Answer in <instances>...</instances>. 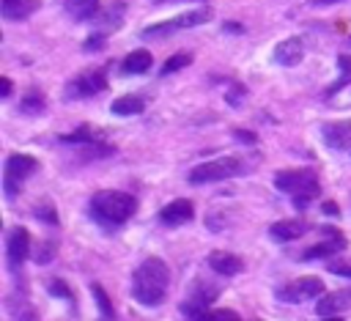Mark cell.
<instances>
[{"instance_id": "23", "label": "cell", "mask_w": 351, "mask_h": 321, "mask_svg": "<svg viewBox=\"0 0 351 321\" xmlns=\"http://www.w3.org/2000/svg\"><path fill=\"white\" fill-rule=\"evenodd\" d=\"M115 115H140L143 110H145V99L140 96V93H123V96H118L115 102H112V107H110Z\"/></svg>"}, {"instance_id": "6", "label": "cell", "mask_w": 351, "mask_h": 321, "mask_svg": "<svg viewBox=\"0 0 351 321\" xmlns=\"http://www.w3.org/2000/svg\"><path fill=\"white\" fill-rule=\"evenodd\" d=\"M38 170V159L30 156V154H8L5 156V165H3V189H5V198L14 200L22 189V184Z\"/></svg>"}, {"instance_id": "19", "label": "cell", "mask_w": 351, "mask_h": 321, "mask_svg": "<svg viewBox=\"0 0 351 321\" xmlns=\"http://www.w3.org/2000/svg\"><path fill=\"white\" fill-rule=\"evenodd\" d=\"M307 228H310V225H307L304 219H277V222L269 228V233H271V239H277V241H293V239L304 236Z\"/></svg>"}, {"instance_id": "27", "label": "cell", "mask_w": 351, "mask_h": 321, "mask_svg": "<svg viewBox=\"0 0 351 321\" xmlns=\"http://www.w3.org/2000/svg\"><path fill=\"white\" fill-rule=\"evenodd\" d=\"M33 217L47 222V225H58V211H55V203L49 198H41L36 206H33Z\"/></svg>"}, {"instance_id": "37", "label": "cell", "mask_w": 351, "mask_h": 321, "mask_svg": "<svg viewBox=\"0 0 351 321\" xmlns=\"http://www.w3.org/2000/svg\"><path fill=\"white\" fill-rule=\"evenodd\" d=\"M321 211H324V214H332V217H337V214H340V209H337V203H335V200H324V203H321Z\"/></svg>"}, {"instance_id": "40", "label": "cell", "mask_w": 351, "mask_h": 321, "mask_svg": "<svg viewBox=\"0 0 351 321\" xmlns=\"http://www.w3.org/2000/svg\"><path fill=\"white\" fill-rule=\"evenodd\" d=\"M154 5H167V3H206V0H151Z\"/></svg>"}, {"instance_id": "9", "label": "cell", "mask_w": 351, "mask_h": 321, "mask_svg": "<svg viewBox=\"0 0 351 321\" xmlns=\"http://www.w3.org/2000/svg\"><path fill=\"white\" fill-rule=\"evenodd\" d=\"M274 296L280 302H288V305H302V302H310L315 296H324V283H321V277H313V274L310 277H296V280L280 285L274 291Z\"/></svg>"}, {"instance_id": "31", "label": "cell", "mask_w": 351, "mask_h": 321, "mask_svg": "<svg viewBox=\"0 0 351 321\" xmlns=\"http://www.w3.org/2000/svg\"><path fill=\"white\" fill-rule=\"evenodd\" d=\"M244 96H247V88H244V85H239V82H233V85H230V91L225 93L228 104H233V107H236V104H241V102H244Z\"/></svg>"}, {"instance_id": "34", "label": "cell", "mask_w": 351, "mask_h": 321, "mask_svg": "<svg viewBox=\"0 0 351 321\" xmlns=\"http://www.w3.org/2000/svg\"><path fill=\"white\" fill-rule=\"evenodd\" d=\"M52 255H55V241H47V244L36 252V261H38V263H49V261H52Z\"/></svg>"}, {"instance_id": "33", "label": "cell", "mask_w": 351, "mask_h": 321, "mask_svg": "<svg viewBox=\"0 0 351 321\" xmlns=\"http://www.w3.org/2000/svg\"><path fill=\"white\" fill-rule=\"evenodd\" d=\"M104 47V36H99V33H90L85 41H82V49L85 52H99Z\"/></svg>"}, {"instance_id": "38", "label": "cell", "mask_w": 351, "mask_h": 321, "mask_svg": "<svg viewBox=\"0 0 351 321\" xmlns=\"http://www.w3.org/2000/svg\"><path fill=\"white\" fill-rule=\"evenodd\" d=\"M11 91H14V82H11L8 77H3V80H0V96L5 99V96H11Z\"/></svg>"}, {"instance_id": "20", "label": "cell", "mask_w": 351, "mask_h": 321, "mask_svg": "<svg viewBox=\"0 0 351 321\" xmlns=\"http://www.w3.org/2000/svg\"><path fill=\"white\" fill-rule=\"evenodd\" d=\"M63 8L74 22H93V16L101 11L99 0H66Z\"/></svg>"}, {"instance_id": "32", "label": "cell", "mask_w": 351, "mask_h": 321, "mask_svg": "<svg viewBox=\"0 0 351 321\" xmlns=\"http://www.w3.org/2000/svg\"><path fill=\"white\" fill-rule=\"evenodd\" d=\"M326 269L332 274H340V277H351V261H326Z\"/></svg>"}, {"instance_id": "17", "label": "cell", "mask_w": 351, "mask_h": 321, "mask_svg": "<svg viewBox=\"0 0 351 321\" xmlns=\"http://www.w3.org/2000/svg\"><path fill=\"white\" fill-rule=\"evenodd\" d=\"M304 58V41L299 36H291L274 47V63L280 66H299Z\"/></svg>"}, {"instance_id": "21", "label": "cell", "mask_w": 351, "mask_h": 321, "mask_svg": "<svg viewBox=\"0 0 351 321\" xmlns=\"http://www.w3.org/2000/svg\"><path fill=\"white\" fill-rule=\"evenodd\" d=\"M151 66H154V58H151L148 49H134L121 60V71L123 74H145Z\"/></svg>"}, {"instance_id": "22", "label": "cell", "mask_w": 351, "mask_h": 321, "mask_svg": "<svg viewBox=\"0 0 351 321\" xmlns=\"http://www.w3.org/2000/svg\"><path fill=\"white\" fill-rule=\"evenodd\" d=\"M101 137H104L101 129H96V126H90V123H82V126H77L74 132L60 134L58 140L66 143V145H85V143H96V140H101Z\"/></svg>"}, {"instance_id": "16", "label": "cell", "mask_w": 351, "mask_h": 321, "mask_svg": "<svg viewBox=\"0 0 351 321\" xmlns=\"http://www.w3.org/2000/svg\"><path fill=\"white\" fill-rule=\"evenodd\" d=\"M324 143L335 151H348L351 148V121H329L321 126Z\"/></svg>"}, {"instance_id": "14", "label": "cell", "mask_w": 351, "mask_h": 321, "mask_svg": "<svg viewBox=\"0 0 351 321\" xmlns=\"http://www.w3.org/2000/svg\"><path fill=\"white\" fill-rule=\"evenodd\" d=\"M315 310H318V316H340V313L351 310V285H348V288L329 291V294L318 296Z\"/></svg>"}, {"instance_id": "11", "label": "cell", "mask_w": 351, "mask_h": 321, "mask_svg": "<svg viewBox=\"0 0 351 321\" xmlns=\"http://www.w3.org/2000/svg\"><path fill=\"white\" fill-rule=\"evenodd\" d=\"M324 230H326V239L318 241V244H313V247H307L302 252V261H315V258L329 261L332 255H337V252L346 250V236L340 230H335V228H324Z\"/></svg>"}, {"instance_id": "25", "label": "cell", "mask_w": 351, "mask_h": 321, "mask_svg": "<svg viewBox=\"0 0 351 321\" xmlns=\"http://www.w3.org/2000/svg\"><path fill=\"white\" fill-rule=\"evenodd\" d=\"M90 294H93V299H96V305H99V316H101L99 321H115V307H112L107 291H104L99 283H90Z\"/></svg>"}, {"instance_id": "5", "label": "cell", "mask_w": 351, "mask_h": 321, "mask_svg": "<svg viewBox=\"0 0 351 321\" xmlns=\"http://www.w3.org/2000/svg\"><path fill=\"white\" fill-rule=\"evenodd\" d=\"M211 8L208 5H200V8H192V11H184L173 19H165V22H156V25H148L143 27V38H167L173 33H181V30H189V27H197V25H206L211 19Z\"/></svg>"}, {"instance_id": "36", "label": "cell", "mask_w": 351, "mask_h": 321, "mask_svg": "<svg viewBox=\"0 0 351 321\" xmlns=\"http://www.w3.org/2000/svg\"><path fill=\"white\" fill-rule=\"evenodd\" d=\"M16 318H19V321H38V310H36L33 305H22V310H19Z\"/></svg>"}, {"instance_id": "24", "label": "cell", "mask_w": 351, "mask_h": 321, "mask_svg": "<svg viewBox=\"0 0 351 321\" xmlns=\"http://www.w3.org/2000/svg\"><path fill=\"white\" fill-rule=\"evenodd\" d=\"M47 110V96L38 91V88H27L19 99V112L25 115H41Z\"/></svg>"}, {"instance_id": "30", "label": "cell", "mask_w": 351, "mask_h": 321, "mask_svg": "<svg viewBox=\"0 0 351 321\" xmlns=\"http://www.w3.org/2000/svg\"><path fill=\"white\" fill-rule=\"evenodd\" d=\"M47 288H49V294H52V296L66 299L69 305H74V294H71V288H69L63 280H49V285H47Z\"/></svg>"}, {"instance_id": "29", "label": "cell", "mask_w": 351, "mask_h": 321, "mask_svg": "<svg viewBox=\"0 0 351 321\" xmlns=\"http://www.w3.org/2000/svg\"><path fill=\"white\" fill-rule=\"evenodd\" d=\"M192 63V55L189 52H178V55H170L167 60H165V66H162V77H167V74H173V71H181L184 66H189Z\"/></svg>"}, {"instance_id": "15", "label": "cell", "mask_w": 351, "mask_h": 321, "mask_svg": "<svg viewBox=\"0 0 351 321\" xmlns=\"http://www.w3.org/2000/svg\"><path fill=\"white\" fill-rule=\"evenodd\" d=\"M206 263H208L217 274H222V277H236L239 272H244V261H241L239 255L228 252V250H211L208 258H206Z\"/></svg>"}, {"instance_id": "41", "label": "cell", "mask_w": 351, "mask_h": 321, "mask_svg": "<svg viewBox=\"0 0 351 321\" xmlns=\"http://www.w3.org/2000/svg\"><path fill=\"white\" fill-rule=\"evenodd\" d=\"M335 3H343V0H313L315 8H324V5H335Z\"/></svg>"}, {"instance_id": "35", "label": "cell", "mask_w": 351, "mask_h": 321, "mask_svg": "<svg viewBox=\"0 0 351 321\" xmlns=\"http://www.w3.org/2000/svg\"><path fill=\"white\" fill-rule=\"evenodd\" d=\"M233 137H236L239 143H247V145H255V143H258V134H255V132H250V129H236V132H233Z\"/></svg>"}, {"instance_id": "13", "label": "cell", "mask_w": 351, "mask_h": 321, "mask_svg": "<svg viewBox=\"0 0 351 321\" xmlns=\"http://www.w3.org/2000/svg\"><path fill=\"white\" fill-rule=\"evenodd\" d=\"M159 219H162V225H170V228L186 225V222L195 219V206H192V200H186V198H176V200H170L167 206H162Z\"/></svg>"}, {"instance_id": "7", "label": "cell", "mask_w": 351, "mask_h": 321, "mask_svg": "<svg viewBox=\"0 0 351 321\" xmlns=\"http://www.w3.org/2000/svg\"><path fill=\"white\" fill-rule=\"evenodd\" d=\"M104 88H107L104 69H85V71H80L77 77H71L66 82L63 99H69V102H74V99H90V96H99Z\"/></svg>"}, {"instance_id": "10", "label": "cell", "mask_w": 351, "mask_h": 321, "mask_svg": "<svg viewBox=\"0 0 351 321\" xmlns=\"http://www.w3.org/2000/svg\"><path fill=\"white\" fill-rule=\"evenodd\" d=\"M30 255V230L22 228V225H14L8 233H5V261H8V269L16 272Z\"/></svg>"}, {"instance_id": "18", "label": "cell", "mask_w": 351, "mask_h": 321, "mask_svg": "<svg viewBox=\"0 0 351 321\" xmlns=\"http://www.w3.org/2000/svg\"><path fill=\"white\" fill-rule=\"evenodd\" d=\"M41 5V0H0V14L8 22H19L27 19L30 14H36Z\"/></svg>"}, {"instance_id": "28", "label": "cell", "mask_w": 351, "mask_h": 321, "mask_svg": "<svg viewBox=\"0 0 351 321\" xmlns=\"http://www.w3.org/2000/svg\"><path fill=\"white\" fill-rule=\"evenodd\" d=\"M192 321H241V316H239L236 310L217 307V310H203V313H197Z\"/></svg>"}, {"instance_id": "39", "label": "cell", "mask_w": 351, "mask_h": 321, "mask_svg": "<svg viewBox=\"0 0 351 321\" xmlns=\"http://www.w3.org/2000/svg\"><path fill=\"white\" fill-rule=\"evenodd\" d=\"M225 30H228V33H244V25H239V22H225Z\"/></svg>"}, {"instance_id": "1", "label": "cell", "mask_w": 351, "mask_h": 321, "mask_svg": "<svg viewBox=\"0 0 351 321\" xmlns=\"http://www.w3.org/2000/svg\"><path fill=\"white\" fill-rule=\"evenodd\" d=\"M167 285H170V269L162 258H145L137 263L129 280V294L134 302L145 307H156L167 299Z\"/></svg>"}, {"instance_id": "8", "label": "cell", "mask_w": 351, "mask_h": 321, "mask_svg": "<svg viewBox=\"0 0 351 321\" xmlns=\"http://www.w3.org/2000/svg\"><path fill=\"white\" fill-rule=\"evenodd\" d=\"M219 294H222V285H217V283H211V280H195V283L189 285L184 302H181V313L195 318L197 313L208 310V307L219 299Z\"/></svg>"}, {"instance_id": "4", "label": "cell", "mask_w": 351, "mask_h": 321, "mask_svg": "<svg viewBox=\"0 0 351 321\" xmlns=\"http://www.w3.org/2000/svg\"><path fill=\"white\" fill-rule=\"evenodd\" d=\"M247 162L241 156H219V159H208V162H200L189 170V184H214V181H228V178H236V176H244L247 173Z\"/></svg>"}, {"instance_id": "12", "label": "cell", "mask_w": 351, "mask_h": 321, "mask_svg": "<svg viewBox=\"0 0 351 321\" xmlns=\"http://www.w3.org/2000/svg\"><path fill=\"white\" fill-rule=\"evenodd\" d=\"M123 14H126V3H110L104 11H99L96 16H93V33H99V36H110V33H115L118 27H121V22H123Z\"/></svg>"}, {"instance_id": "42", "label": "cell", "mask_w": 351, "mask_h": 321, "mask_svg": "<svg viewBox=\"0 0 351 321\" xmlns=\"http://www.w3.org/2000/svg\"><path fill=\"white\" fill-rule=\"evenodd\" d=\"M324 321H343L340 316H324Z\"/></svg>"}, {"instance_id": "3", "label": "cell", "mask_w": 351, "mask_h": 321, "mask_svg": "<svg viewBox=\"0 0 351 321\" xmlns=\"http://www.w3.org/2000/svg\"><path fill=\"white\" fill-rule=\"evenodd\" d=\"M274 187L291 198V203L302 211L307 209L318 195H321V181L313 170L307 167H291V170H277L274 173Z\"/></svg>"}, {"instance_id": "2", "label": "cell", "mask_w": 351, "mask_h": 321, "mask_svg": "<svg viewBox=\"0 0 351 321\" xmlns=\"http://www.w3.org/2000/svg\"><path fill=\"white\" fill-rule=\"evenodd\" d=\"M137 211V198L121 189H101L93 192L88 200V217L104 228V230H115L121 225H126Z\"/></svg>"}, {"instance_id": "26", "label": "cell", "mask_w": 351, "mask_h": 321, "mask_svg": "<svg viewBox=\"0 0 351 321\" xmlns=\"http://www.w3.org/2000/svg\"><path fill=\"white\" fill-rule=\"evenodd\" d=\"M337 63H340V77H337V82H332V85L326 88V93H324L326 99H329V96H335L343 85H348V82H351V58H348V55H340V58H337Z\"/></svg>"}]
</instances>
